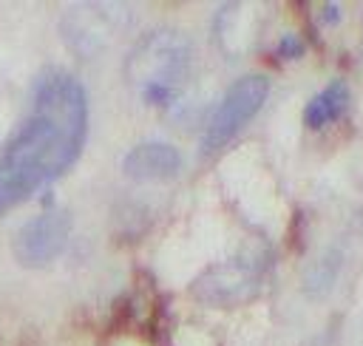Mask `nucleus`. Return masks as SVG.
I'll use <instances>...</instances> for the list:
<instances>
[{"label":"nucleus","mask_w":363,"mask_h":346,"mask_svg":"<svg viewBox=\"0 0 363 346\" xmlns=\"http://www.w3.org/2000/svg\"><path fill=\"white\" fill-rule=\"evenodd\" d=\"M71 238V216L65 210H45L26 221L20 233L11 241V252L17 264L26 269H40L48 267L68 244Z\"/></svg>","instance_id":"4"},{"label":"nucleus","mask_w":363,"mask_h":346,"mask_svg":"<svg viewBox=\"0 0 363 346\" xmlns=\"http://www.w3.org/2000/svg\"><path fill=\"white\" fill-rule=\"evenodd\" d=\"M337 17H340V6H337V3H326L320 20H323V23H337Z\"/></svg>","instance_id":"9"},{"label":"nucleus","mask_w":363,"mask_h":346,"mask_svg":"<svg viewBox=\"0 0 363 346\" xmlns=\"http://www.w3.org/2000/svg\"><path fill=\"white\" fill-rule=\"evenodd\" d=\"M125 71L145 102L170 105L190 71V43L173 28H156L136 43Z\"/></svg>","instance_id":"2"},{"label":"nucleus","mask_w":363,"mask_h":346,"mask_svg":"<svg viewBox=\"0 0 363 346\" xmlns=\"http://www.w3.org/2000/svg\"><path fill=\"white\" fill-rule=\"evenodd\" d=\"M267 96H269V79L264 74L238 77L227 88V94L218 102V108L210 113L204 136H201V150L204 153H216L227 142H233V136L264 108Z\"/></svg>","instance_id":"3"},{"label":"nucleus","mask_w":363,"mask_h":346,"mask_svg":"<svg viewBox=\"0 0 363 346\" xmlns=\"http://www.w3.org/2000/svg\"><path fill=\"white\" fill-rule=\"evenodd\" d=\"M346 105H349V85L340 82V79H335V82H329L320 94H315L306 102V108H303V125L309 130H320V128L332 125L335 119H340V113L346 111Z\"/></svg>","instance_id":"6"},{"label":"nucleus","mask_w":363,"mask_h":346,"mask_svg":"<svg viewBox=\"0 0 363 346\" xmlns=\"http://www.w3.org/2000/svg\"><path fill=\"white\" fill-rule=\"evenodd\" d=\"M337 267H340V258L332 252V255H323L306 275V292L312 295H323L332 284H335V275H337Z\"/></svg>","instance_id":"7"},{"label":"nucleus","mask_w":363,"mask_h":346,"mask_svg":"<svg viewBox=\"0 0 363 346\" xmlns=\"http://www.w3.org/2000/svg\"><path fill=\"white\" fill-rule=\"evenodd\" d=\"M88 96L82 82L60 68L40 74L34 108L0 156V213L57 182L82 153Z\"/></svg>","instance_id":"1"},{"label":"nucleus","mask_w":363,"mask_h":346,"mask_svg":"<svg viewBox=\"0 0 363 346\" xmlns=\"http://www.w3.org/2000/svg\"><path fill=\"white\" fill-rule=\"evenodd\" d=\"M278 54H281V57H289V60H292V57H301V54H303V43H301L295 34H286V37L278 43Z\"/></svg>","instance_id":"8"},{"label":"nucleus","mask_w":363,"mask_h":346,"mask_svg":"<svg viewBox=\"0 0 363 346\" xmlns=\"http://www.w3.org/2000/svg\"><path fill=\"white\" fill-rule=\"evenodd\" d=\"M122 170L133 182H167L182 170V153L167 142H139L125 153Z\"/></svg>","instance_id":"5"}]
</instances>
